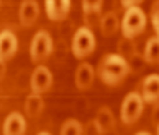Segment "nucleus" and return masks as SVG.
I'll return each instance as SVG.
<instances>
[{"instance_id":"nucleus-5","label":"nucleus","mask_w":159,"mask_h":135,"mask_svg":"<svg viewBox=\"0 0 159 135\" xmlns=\"http://www.w3.org/2000/svg\"><path fill=\"white\" fill-rule=\"evenodd\" d=\"M52 48H53L52 36L46 31L36 33L34 38H33V43H31V58L34 60V62H41V60H45L50 56Z\"/></svg>"},{"instance_id":"nucleus-10","label":"nucleus","mask_w":159,"mask_h":135,"mask_svg":"<svg viewBox=\"0 0 159 135\" xmlns=\"http://www.w3.org/2000/svg\"><path fill=\"white\" fill-rule=\"evenodd\" d=\"M17 52V36L12 31L5 29L0 33V62L9 60Z\"/></svg>"},{"instance_id":"nucleus-17","label":"nucleus","mask_w":159,"mask_h":135,"mask_svg":"<svg viewBox=\"0 0 159 135\" xmlns=\"http://www.w3.org/2000/svg\"><path fill=\"white\" fill-rule=\"evenodd\" d=\"M60 135H82V125H80L75 118H69V120L62 125Z\"/></svg>"},{"instance_id":"nucleus-22","label":"nucleus","mask_w":159,"mask_h":135,"mask_svg":"<svg viewBox=\"0 0 159 135\" xmlns=\"http://www.w3.org/2000/svg\"><path fill=\"white\" fill-rule=\"evenodd\" d=\"M135 135H151L149 132H139V133H135Z\"/></svg>"},{"instance_id":"nucleus-18","label":"nucleus","mask_w":159,"mask_h":135,"mask_svg":"<svg viewBox=\"0 0 159 135\" xmlns=\"http://www.w3.org/2000/svg\"><path fill=\"white\" fill-rule=\"evenodd\" d=\"M151 22L156 31V36H159V0L152 2L151 5Z\"/></svg>"},{"instance_id":"nucleus-21","label":"nucleus","mask_w":159,"mask_h":135,"mask_svg":"<svg viewBox=\"0 0 159 135\" xmlns=\"http://www.w3.org/2000/svg\"><path fill=\"white\" fill-rule=\"evenodd\" d=\"M4 75V62H0V77Z\"/></svg>"},{"instance_id":"nucleus-20","label":"nucleus","mask_w":159,"mask_h":135,"mask_svg":"<svg viewBox=\"0 0 159 135\" xmlns=\"http://www.w3.org/2000/svg\"><path fill=\"white\" fill-rule=\"evenodd\" d=\"M120 2L125 9H130V7H139V4H142L144 0H120Z\"/></svg>"},{"instance_id":"nucleus-9","label":"nucleus","mask_w":159,"mask_h":135,"mask_svg":"<svg viewBox=\"0 0 159 135\" xmlns=\"http://www.w3.org/2000/svg\"><path fill=\"white\" fill-rule=\"evenodd\" d=\"M45 11L48 19L62 21L70 11V0H45Z\"/></svg>"},{"instance_id":"nucleus-13","label":"nucleus","mask_w":159,"mask_h":135,"mask_svg":"<svg viewBox=\"0 0 159 135\" xmlns=\"http://www.w3.org/2000/svg\"><path fill=\"white\" fill-rule=\"evenodd\" d=\"M99 29L103 33V36L106 38H111V36L116 34L118 29H121V21L118 19L116 12L110 11L101 17V22H99Z\"/></svg>"},{"instance_id":"nucleus-24","label":"nucleus","mask_w":159,"mask_h":135,"mask_svg":"<svg viewBox=\"0 0 159 135\" xmlns=\"http://www.w3.org/2000/svg\"><path fill=\"white\" fill-rule=\"evenodd\" d=\"M157 135H159V127H157Z\"/></svg>"},{"instance_id":"nucleus-15","label":"nucleus","mask_w":159,"mask_h":135,"mask_svg":"<svg viewBox=\"0 0 159 135\" xmlns=\"http://www.w3.org/2000/svg\"><path fill=\"white\" fill-rule=\"evenodd\" d=\"M144 60L149 65H157L159 63V36H152L145 43L144 50Z\"/></svg>"},{"instance_id":"nucleus-6","label":"nucleus","mask_w":159,"mask_h":135,"mask_svg":"<svg viewBox=\"0 0 159 135\" xmlns=\"http://www.w3.org/2000/svg\"><path fill=\"white\" fill-rule=\"evenodd\" d=\"M52 72H50L46 67L39 65L36 67V70L33 72L31 75V89L34 94H43L45 91L50 89V86H52Z\"/></svg>"},{"instance_id":"nucleus-12","label":"nucleus","mask_w":159,"mask_h":135,"mask_svg":"<svg viewBox=\"0 0 159 135\" xmlns=\"http://www.w3.org/2000/svg\"><path fill=\"white\" fill-rule=\"evenodd\" d=\"M26 132V120L21 113H11L5 118L4 123V135H24Z\"/></svg>"},{"instance_id":"nucleus-16","label":"nucleus","mask_w":159,"mask_h":135,"mask_svg":"<svg viewBox=\"0 0 159 135\" xmlns=\"http://www.w3.org/2000/svg\"><path fill=\"white\" fill-rule=\"evenodd\" d=\"M24 106H26V113H28L29 116H38V115L43 111V99H41V96L33 92L31 96H28Z\"/></svg>"},{"instance_id":"nucleus-3","label":"nucleus","mask_w":159,"mask_h":135,"mask_svg":"<svg viewBox=\"0 0 159 135\" xmlns=\"http://www.w3.org/2000/svg\"><path fill=\"white\" fill-rule=\"evenodd\" d=\"M94 48H96V38H94L93 29L86 28V26L79 28L72 38L74 56L75 58H86V56H89L94 52Z\"/></svg>"},{"instance_id":"nucleus-1","label":"nucleus","mask_w":159,"mask_h":135,"mask_svg":"<svg viewBox=\"0 0 159 135\" xmlns=\"http://www.w3.org/2000/svg\"><path fill=\"white\" fill-rule=\"evenodd\" d=\"M130 72V65L121 55H106L101 58L98 65V77L103 80L106 86H116L120 84Z\"/></svg>"},{"instance_id":"nucleus-7","label":"nucleus","mask_w":159,"mask_h":135,"mask_svg":"<svg viewBox=\"0 0 159 135\" xmlns=\"http://www.w3.org/2000/svg\"><path fill=\"white\" fill-rule=\"evenodd\" d=\"M140 96L144 103L154 104L159 101V74H151L144 79L142 82V91Z\"/></svg>"},{"instance_id":"nucleus-4","label":"nucleus","mask_w":159,"mask_h":135,"mask_svg":"<svg viewBox=\"0 0 159 135\" xmlns=\"http://www.w3.org/2000/svg\"><path fill=\"white\" fill-rule=\"evenodd\" d=\"M142 111H144V99H142L140 92H130L125 96L123 103L120 108V116L125 125H132L140 118Z\"/></svg>"},{"instance_id":"nucleus-19","label":"nucleus","mask_w":159,"mask_h":135,"mask_svg":"<svg viewBox=\"0 0 159 135\" xmlns=\"http://www.w3.org/2000/svg\"><path fill=\"white\" fill-rule=\"evenodd\" d=\"M103 0H82V9L84 12H94V11H101Z\"/></svg>"},{"instance_id":"nucleus-11","label":"nucleus","mask_w":159,"mask_h":135,"mask_svg":"<svg viewBox=\"0 0 159 135\" xmlns=\"http://www.w3.org/2000/svg\"><path fill=\"white\" fill-rule=\"evenodd\" d=\"M94 75H96V72H94L91 63H86V62L80 63V65L77 67V72H75V86L79 87L80 91L89 89L94 82Z\"/></svg>"},{"instance_id":"nucleus-8","label":"nucleus","mask_w":159,"mask_h":135,"mask_svg":"<svg viewBox=\"0 0 159 135\" xmlns=\"http://www.w3.org/2000/svg\"><path fill=\"white\" fill-rule=\"evenodd\" d=\"M93 125H94V128H96V132L99 135L110 133V132L115 128V115H113V111H111L108 106L99 108V111L96 113V118H94Z\"/></svg>"},{"instance_id":"nucleus-14","label":"nucleus","mask_w":159,"mask_h":135,"mask_svg":"<svg viewBox=\"0 0 159 135\" xmlns=\"http://www.w3.org/2000/svg\"><path fill=\"white\" fill-rule=\"evenodd\" d=\"M39 7L34 0H24L21 5V22L24 26H31L38 19Z\"/></svg>"},{"instance_id":"nucleus-2","label":"nucleus","mask_w":159,"mask_h":135,"mask_svg":"<svg viewBox=\"0 0 159 135\" xmlns=\"http://www.w3.org/2000/svg\"><path fill=\"white\" fill-rule=\"evenodd\" d=\"M147 24V17L145 12L140 7H130L125 11L123 19H121V34L125 39H134L145 29Z\"/></svg>"},{"instance_id":"nucleus-23","label":"nucleus","mask_w":159,"mask_h":135,"mask_svg":"<svg viewBox=\"0 0 159 135\" xmlns=\"http://www.w3.org/2000/svg\"><path fill=\"white\" fill-rule=\"evenodd\" d=\"M38 135H50V133H48V132H39Z\"/></svg>"}]
</instances>
